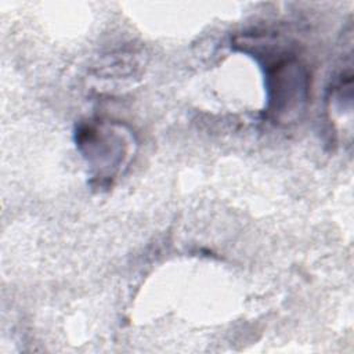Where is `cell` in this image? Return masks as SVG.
Segmentation results:
<instances>
[{
  "label": "cell",
  "instance_id": "1",
  "mask_svg": "<svg viewBox=\"0 0 354 354\" xmlns=\"http://www.w3.org/2000/svg\"><path fill=\"white\" fill-rule=\"evenodd\" d=\"M131 140L122 126L91 122L80 126L77 145L101 181L112 180L126 163Z\"/></svg>",
  "mask_w": 354,
  "mask_h": 354
},
{
  "label": "cell",
  "instance_id": "2",
  "mask_svg": "<svg viewBox=\"0 0 354 354\" xmlns=\"http://www.w3.org/2000/svg\"><path fill=\"white\" fill-rule=\"evenodd\" d=\"M268 112L283 123L299 118L308 100V73L295 58H281L267 72Z\"/></svg>",
  "mask_w": 354,
  "mask_h": 354
}]
</instances>
